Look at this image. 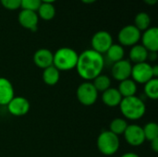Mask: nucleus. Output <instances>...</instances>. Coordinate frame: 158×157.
<instances>
[{"label": "nucleus", "mask_w": 158, "mask_h": 157, "mask_svg": "<svg viewBox=\"0 0 158 157\" xmlns=\"http://www.w3.org/2000/svg\"><path fill=\"white\" fill-rule=\"evenodd\" d=\"M93 81H94L92 83L94 84V88L96 89V91L98 93H104L105 91L109 89L111 86L110 78L106 75H104V74H100L99 76H97Z\"/></svg>", "instance_id": "b1692460"}, {"label": "nucleus", "mask_w": 158, "mask_h": 157, "mask_svg": "<svg viewBox=\"0 0 158 157\" xmlns=\"http://www.w3.org/2000/svg\"><path fill=\"white\" fill-rule=\"evenodd\" d=\"M131 68L132 65L131 61L122 59L113 64V67L111 68V75L116 81L120 82L122 81L130 79L131 74Z\"/></svg>", "instance_id": "9b49d317"}, {"label": "nucleus", "mask_w": 158, "mask_h": 157, "mask_svg": "<svg viewBox=\"0 0 158 157\" xmlns=\"http://www.w3.org/2000/svg\"><path fill=\"white\" fill-rule=\"evenodd\" d=\"M142 45L146 48L148 52L158 51V29L156 27H150L141 35Z\"/></svg>", "instance_id": "f8f14e48"}, {"label": "nucleus", "mask_w": 158, "mask_h": 157, "mask_svg": "<svg viewBox=\"0 0 158 157\" xmlns=\"http://www.w3.org/2000/svg\"><path fill=\"white\" fill-rule=\"evenodd\" d=\"M96 145L102 155L106 156L113 155L119 149V137L109 130H105L99 134L96 141Z\"/></svg>", "instance_id": "20e7f679"}, {"label": "nucleus", "mask_w": 158, "mask_h": 157, "mask_svg": "<svg viewBox=\"0 0 158 157\" xmlns=\"http://www.w3.org/2000/svg\"><path fill=\"white\" fill-rule=\"evenodd\" d=\"M140 31H144L150 28L151 25V18L145 12H140L135 16L134 24H133Z\"/></svg>", "instance_id": "5701e85b"}, {"label": "nucleus", "mask_w": 158, "mask_h": 157, "mask_svg": "<svg viewBox=\"0 0 158 157\" xmlns=\"http://www.w3.org/2000/svg\"><path fill=\"white\" fill-rule=\"evenodd\" d=\"M56 0H41L42 3H48V4H53L54 2H56Z\"/></svg>", "instance_id": "f704fd0d"}, {"label": "nucleus", "mask_w": 158, "mask_h": 157, "mask_svg": "<svg viewBox=\"0 0 158 157\" xmlns=\"http://www.w3.org/2000/svg\"><path fill=\"white\" fill-rule=\"evenodd\" d=\"M33 62L36 67L42 69L53 66V53L46 48L38 49L33 55Z\"/></svg>", "instance_id": "4468645a"}, {"label": "nucleus", "mask_w": 158, "mask_h": 157, "mask_svg": "<svg viewBox=\"0 0 158 157\" xmlns=\"http://www.w3.org/2000/svg\"><path fill=\"white\" fill-rule=\"evenodd\" d=\"M81 1L84 4H92V3L95 2L96 0H81Z\"/></svg>", "instance_id": "72a5a7b5"}, {"label": "nucleus", "mask_w": 158, "mask_h": 157, "mask_svg": "<svg viewBox=\"0 0 158 157\" xmlns=\"http://www.w3.org/2000/svg\"><path fill=\"white\" fill-rule=\"evenodd\" d=\"M137 84L131 79H127L125 81H120L118 88L119 93L123 98L134 96L137 93Z\"/></svg>", "instance_id": "a211bd4d"}, {"label": "nucleus", "mask_w": 158, "mask_h": 157, "mask_svg": "<svg viewBox=\"0 0 158 157\" xmlns=\"http://www.w3.org/2000/svg\"><path fill=\"white\" fill-rule=\"evenodd\" d=\"M41 0H20V7L25 10L37 11L41 6Z\"/></svg>", "instance_id": "bb28decb"}, {"label": "nucleus", "mask_w": 158, "mask_h": 157, "mask_svg": "<svg viewBox=\"0 0 158 157\" xmlns=\"http://www.w3.org/2000/svg\"><path fill=\"white\" fill-rule=\"evenodd\" d=\"M142 32L134 25L123 27L118 34V40L122 46H133L141 40Z\"/></svg>", "instance_id": "423d86ee"}, {"label": "nucleus", "mask_w": 158, "mask_h": 157, "mask_svg": "<svg viewBox=\"0 0 158 157\" xmlns=\"http://www.w3.org/2000/svg\"><path fill=\"white\" fill-rule=\"evenodd\" d=\"M92 47L93 50L99 54H105L113 44V38L111 34L106 31H99L92 37Z\"/></svg>", "instance_id": "6e6552de"}, {"label": "nucleus", "mask_w": 158, "mask_h": 157, "mask_svg": "<svg viewBox=\"0 0 158 157\" xmlns=\"http://www.w3.org/2000/svg\"><path fill=\"white\" fill-rule=\"evenodd\" d=\"M118 106L124 118L131 121L141 119L146 112L144 102L136 95L122 98Z\"/></svg>", "instance_id": "f03ea898"}, {"label": "nucleus", "mask_w": 158, "mask_h": 157, "mask_svg": "<svg viewBox=\"0 0 158 157\" xmlns=\"http://www.w3.org/2000/svg\"><path fill=\"white\" fill-rule=\"evenodd\" d=\"M8 112L15 117H22L28 114L31 105L29 101L22 96H14L6 105Z\"/></svg>", "instance_id": "9d476101"}, {"label": "nucleus", "mask_w": 158, "mask_h": 157, "mask_svg": "<svg viewBox=\"0 0 158 157\" xmlns=\"http://www.w3.org/2000/svg\"><path fill=\"white\" fill-rule=\"evenodd\" d=\"M151 143V148H152V150L155 152V153H157L158 152V138L157 139H155V140H153L152 142H150Z\"/></svg>", "instance_id": "c85d7f7f"}, {"label": "nucleus", "mask_w": 158, "mask_h": 157, "mask_svg": "<svg viewBox=\"0 0 158 157\" xmlns=\"http://www.w3.org/2000/svg\"><path fill=\"white\" fill-rule=\"evenodd\" d=\"M60 79V71L54 66H50L43 71V81L48 86L56 85Z\"/></svg>", "instance_id": "6ab92c4d"}, {"label": "nucleus", "mask_w": 158, "mask_h": 157, "mask_svg": "<svg viewBox=\"0 0 158 157\" xmlns=\"http://www.w3.org/2000/svg\"><path fill=\"white\" fill-rule=\"evenodd\" d=\"M18 19L19 24L23 28L28 29L31 31H35L37 30V25L39 21V17L37 12L22 9L19 13Z\"/></svg>", "instance_id": "ddd939ff"}, {"label": "nucleus", "mask_w": 158, "mask_h": 157, "mask_svg": "<svg viewBox=\"0 0 158 157\" xmlns=\"http://www.w3.org/2000/svg\"><path fill=\"white\" fill-rule=\"evenodd\" d=\"M38 17L44 20H51L56 15V7L53 4L42 3L36 11Z\"/></svg>", "instance_id": "412c9836"}, {"label": "nucleus", "mask_w": 158, "mask_h": 157, "mask_svg": "<svg viewBox=\"0 0 158 157\" xmlns=\"http://www.w3.org/2000/svg\"><path fill=\"white\" fill-rule=\"evenodd\" d=\"M131 80L137 84H145L150 80L154 79L152 66L147 62L134 64L131 68Z\"/></svg>", "instance_id": "0eeeda50"}, {"label": "nucleus", "mask_w": 158, "mask_h": 157, "mask_svg": "<svg viewBox=\"0 0 158 157\" xmlns=\"http://www.w3.org/2000/svg\"><path fill=\"white\" fill-rule=\"evenodd\" d=\"M148 58L151 61H156L157 58V52H149L148 53Z\"/></svg>", "instance_id": "c756f323"}, {"label": "nucleus", "mask_w": 158, "mask_h": 157, "mask_svg": "<svg viewBox=\"0 0 158 157\" xmlns=\"http://www.w3.org/2000/svg\"><path fill=\"white\" fill-rule=\"evenodd\" d=\"M152 69H153V76H154V78H157L158 77V66L157 65L152 66Z\"/></svg>", "instance_id": "7c9ffc66"}, {"label": "nucleus", "mask_w": 158, "mask_h": 157, "mask_svg": "<svg viewBox=\"0 0 158 157\" xmlns=\"http://www.w3.org/2000/svg\"><path fill=\"white\" fill-rule=\"evenodd\" d=\"M79 54L72 48L61 47L53 54V66L59 71H69L76 68Z\"/></svg>", "instance_id": "7ed1b4c3"}, {"label": "nucleus", "mask_w": 158, "mask_h": 157, "mask_svg": "<svg viewBox=\"0 0 158 157\" xmlns=\"http://www.w3.org/2000/svg\"><path fill=\"white\" fill-rule=\"evenodd\" d=\"M104 67L103 55L93 49H87L79 55L75 68H77V72L81 79L85 81H91L102 74Z\"/></svg>", "instance_id": "f257e3e1"}, {"label": "nucleus", "mask_w": 158, "mask_h": 157, "mask_svg": "<svg viewBox=\"0 0 158 157\" xmlns=\"http://www.w3.org/2000/svg\"><path fill=\"white\" fill-rule=\"evenodd\" d=\"M128 122L125 118H114L109 125V131L112 133L116 134L117 136L123 135L127 127H128Z\"/></svg>", "instance_id": "4be33fe9"}, {"label": "nucleus", "mask_w": 158, "mask_h": 157, "mask_svg": "<svg viewBox=\"0 0 158 157\" xmlns=\"http://www.w3.org/2000/svg\"><path fill=\"white\" fill-rule=\"evenodd\" d=\"M148 53L149 52L146 50V48L144 46L137 43V44L131 46V48L130 50V54H129L130 60L131 62H133L134 64L146 62V60L148 59Z\"/></svg>", "instance_id": "f3484780"}, {"label": "nucleus", "mask_w": 158, "mask_h": 157, "mask_svg": "<svg viewBox=\"0 0 158 157\" xmlns=\"http://www.w3.org/2000/svg\"><path fill=\"white\" fill-rule=\"evenodd\" d=\"M121 157H140L137 154L135 153H132V152H129V153H126L124 155H122Z\"/></svg>", "instance_id": "2f4dec72"}, {"label": "nucleus", "mask_w": 158, "mask_h": 157, "mask_svg": "<svg viewBox=\"0 0 158 157\" xmlns=\"http://www.w3.org/2000/svg\"><path fill=\"white\" fill-rule=\"evenodd\" d=\"M145 141L152 142L155 139L158 138V125L156 122H148L143 128Z\"/></svg>", "instance_id": "a878e982"}, {"label": "nucleus", "mask_w": 158, "mask_h": 157, "mask_svg": "<svg viewBox=\"0 0 158 157\" xmlns=\"http://www.w3.org/2000/svg\"><path fill=\"white\" fill-rule=\"evenodd\" d=\"M15 96L14 88L9 80L0 77V105H6Z\"/></svg>", "instance_id": "2eb2a0df"}, {"label": "nucleus", "mask_w": 158, "mask_h": 157, "mask_svg": "<svg viewBox=\"0 0 158 157\" xmlns=\"http://www.w3.org/2000/svg\"><path fill=\"white\" fill-rule=\"evenodd\" d=\"M106 56L108 58V60L110 62H112L113 64L120 61L122 59H124V55H125V51L122 45H120L119 43H113L109 49L106 51Z\"/></svg>", "instance_id": "aec40b11"}, {"label": "nucleus", "mask_w": 158, "mask_h": 157, "mask_svg": "<svg viewBox=\"0 0 158 157\" xmlns=\"http://www.w3.org/2000/svg\"><path fill=\"white\" fill-rule=\"evenodd\" d=\"M144 93L151 100L158 99V79L154 78L144 84Z\"/></svg>", "instance_id": "393cba45"}, {"label": "nucleus", "mask_w": 158, "mask_h": 157, "mask_svg": "<svg viewBox=\"0 0 158 157\" xmlns=\"http://www.w3.org/2000/svg\"><path fill=\"white\" fill-rule=\"evenodd\" d=\"M122 96L117 88H109L105 91L102 94V101L105 105L108 107H117L119 105Z\"/></svg>", "instance_id": "dca6fc26"}, {"label": "nucleus", "mask_w": 158, "mask_h": 157, "mask_svg": "<svg viewBox=\"0 0 158 157\" xmlns=\"http://www.w3.org/2000/svg\"><path fill=\"white\" fill-rule=\"evenodd\" d=\"M0 3L8 10H16L20 7V0H0Z\"/></svg>", "instance_id": "cd10ccee"}, {"label": "nucleus", "mask_w": 158, "mask_h": 157, "mask_svg": "<svg viewBox=\"0 0 158 157\" xmlns=\"http://www.w3.org/2000/svg\"><path fill=\"white\" fill-rule=\"evenodd\" d=\"M78 101L85 106H91L95 104L98 98V92L91 81H85L79 85L76 92Z\"/></svg>", "instance_id": "39448f33"}, {"label": "nucleus", "mask_w": 158, "mask_h": 157, "mask_svg": "<svg viewBox=\"0 0 158 157\" xmlns=\"http://www.w3.org/2000/svg\"><path fill=\"white\" fill-rule=\"evenodd\" d=\"M123 135L126 143L131 146L138 147L145 142L143 130V127H141L140 125H136V124L128 125Z\"/></svg>", "instance_id": "1a4fd4ad"}, {"label": "nucleus", "mask_w": 158, "mask_h": 157, "mask_svg": "<svg viewBox=\"0 0 158 157\" xmlns=\"http://www.w3.org/2000/svg\"><path fill=\"white\" fill-rule=\"evenodd\" d=\"M144 2L150 6H153V5H156L157 3V0H144Z\"/></svg>", "instance_id": "473e14b6"}]
</instances>
